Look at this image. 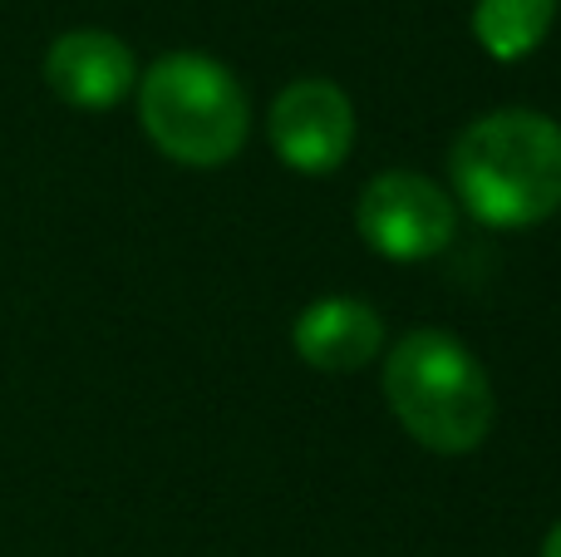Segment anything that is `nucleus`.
<instances>
[{"mask_svg": "<svg viewBox=\"0 0 561 557\" xmlns=\"http://www.w3.org/2000/svg\"><path fill=\"white\" fill-rule=\"evenodd\" d=\"M266 134L286 168L296 173H335L355 144V109L350 94L330 79H296L276 94L266 114Z\"/></svg>", "mask_w": 561, "mask_h": 557, "instance_id": "39448f33", "label": "nucleus"}, {"mask_svg": "<svg viewBox=\"0 0 561 557\" xmlns=\"http://www.w3.org/2000/svg\"><path fill=\"white\" fill-rule=\"evenodd\" d=\"M138 118L173 163L222 168L247 144V94L213 55L178 49L138 79Z\"/></svg>", "mask_w": 561, "mask_h": 557, "instance_id": "7ed1b4c3", "label": "nucleus"}, {"mask_svg": "<svg viewBox=\"0 0 561 557\" xmlns=\"http://www.w3.org/2000/svg\"><path fill=\"white\" fill-rule=\"evenodd\" d=\"M290 345L306 365L325 375H350L365 371L369 361L385 345V321H379L375 306L355 302V296H325V302H310L306 311L290 326Z\"/></svg>", "mask_w": 561, "mask_h": 557, "instance_id": "0eeeda50", "label": "nucleus"}, {"mask_svg": "<svg viewBox=\"0 0 561 557\" xmlns=\"http://www.w3.org/2000/svg\"><path fill=\"white\" fill-rule=\"evenodd\" d=\"M458 203L483 227H533L561 207V124L533 109H497L454 138Z\"/></svg>", "mask_w": 561, "mask_h": 557, "instance_id": "f257e3e1", "label": "nucleus"}, {"mask_svg": "<svg viewBox=\"0 0 561 557\" xmlns=\"http://www.w3.org/2000/svg\"><path fill=\"white\" fill-rule=\"evenodd\" d=\"M359 237L389 262L438 257L458 232L454 197L424 173H379L359 193Z\"/></svg>", "mask_w": 561, "mask_h": 557, "instance_id": "20e7f679", "label": "nucleus"}, {"mask_svg": "<svg viewBox=\"0 0 561 557\" xmlns=\"http://www.w3.org/2000/svg\"><path fill=\"white\" fill-rule=\"evenodd\" d=\"M561 0H478L473 5V35L483 45V55H493L497 65H517L547 39L557 20Z\"/></svg>", "mask_w": 561, "mask_h": 557, "instance_id": "6e6552de", "label": "nucleus"}, {"mask_svg": "<svg viewBox=\"0 0 561 557\" xmlns=\"http://www.w3.org/2000/svg\"><path fill=\"white\" fill-rule=\"evenodd\" d=\"M45 84L69 109H89V114L114 109L138 84L134 49L108 30H65L45 55Z\"/></svg>", "mask_w": 561, "mask_h": 557, "instance_id": "423d86ee", "label": "nucleus"}, {"mask_svg": "<svg viewBox=\"0 0 561 557\" xmlns=\"http://www.w3.org/2000/svg\"><path fill=\"white\" fill-rule=\"evenodd\" d=\"M385 395L409 434L434 454H468L493 430V385L448 331H414L389 351Z\"/></svg>", "mask_w": 561, "mask_h": 557, "instance_id": "f03ea898", "label": "nucleus"}, {"mask_svg": "<svg viewBox=\"0 0 561 557\" xmlns=\"http://www.w3.org/2000/svg\"><path fill=\"white\" fill-rule=\"evenodd\" d=\"M542 557H561V523L552 533H547V543H542Z\"/></svg>", "mask_w": 561, "mask_h": 557, "instance_id": "1a4fd4ad", "label": "nucleus"}]
</instances>
